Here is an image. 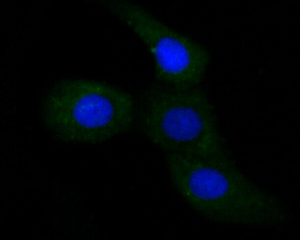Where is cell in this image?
Instances as JSON below:
<instances>
[{"label": "cell", "mask_w": 300, "mask_h": 240, "mask_svg": "<svg viewBox=\"0 0 300 240\" xmlns=\"http://www.w3.org/2000/svg\"><path fill=\"white\" fill-rule=\"evenodd\" d=\"M166 161L178 193L207 221L270 228L290 221L281 200L246 176L231 156L203 158L166 153Z\"/></svg>", "instance_id": "6da1fadb"}, {"label": "cell", "mask_w": 300, "mask_h": 240, "mask_svg": "<svg viewBox=\"0 0 300 240\" xmlns=\"http://www.w3.org/2000/svg\"><path fill=\"white\" fill-rule=\"evenodd\" d=\"M135 122L142 134L166 153L203 158L231 155L218 129L213 106L197 87L150 86L135 104Z\"/></svg>", "instance_id": "7a4b0ae2"}, {"label": "cell", "mask_w": 300, "mask_h": 240, "mask_svg": "<svg viewBox=\"0 0 300 240\" xmlns=\"http://www.w3.org/2000/svg\"><path fill=\"white\" fill-rule=\"evenodd\" d=\"M44 127L60 142L96 145L128 132L135 124V103L128 92L86 79L61 80L40 104Z\"/></svg>", "instance_id": "3957f363"}, {"label": "cell", "mask_w": 300, "mask_h": 240, "mask_svg": "<svg viewBox=\"0 0 300 240\" xmlns=\"http://www.w3.org/2000/svg\"><path fill=\"white\" fill-rule=\"evenodd\" d=\"M100 3L146 46L153 59L158 83L191 89L203 81L211 56L202 45L172 28L136 3L111 0Z\"/></svg>", "instance_id": "277c9868"}]
</instances>
